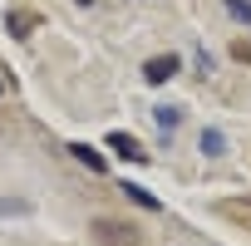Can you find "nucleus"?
I'll list each match as a JSON object with an SVG mask.
<instances>
[{"mask_svg":"<svg viewBox=\"0 0 251 246\" xmlns=\"http://www.w3.org/2000/svg\"><path fill=\"white\" fill-rule=\"evenodd\" d=\"M94 241L99 246H138L143 236H138V226L133 221H118V217H94Z\"/></svg>","mask_w":251,"mask_h":246,"instance_id":"obj_1","label":"nucleus"},{"mask_svg":"<svg viewBox=\"0 0 251 246\" xmlns=\"http://www.w3.org/2000/svg\"><path fill=\"white\" fill-rule=\"evenodd\" d=\"M108 148H113L118 158H128V163H148V153H143V143H138L133 133H108Z\"/></svg>","mask_w":251,"mask_h":246,"instance_id":"obj_2","label":"nucleus"},{"mask_svg":"<svg viewBox=\"0 0 251 246\" xmlns=\"http://www.w3.org/2000/svg\"><path fill=\"white\" fill-rule=\"evenodd\" d=\"M173 74H177V59H173V54H158V59L143 64V79H148V84H168Z\"/></svg>","mask_w":251,"mask_h":246,"instance_id":"obj_3","label":"nucleus"},{"mask_svg":"<svg viewBox=\"0 0 251 246\" xmlns=\"http://www.w3.org/2000/svg\"><path fill=\"white\" fill-rule=\"evenodd\" d=\"M118 192H123V197H133V202H138V207H143V212H158V197H153V192H148V187H138V182H123V187H118Z\"/></svg>","mask_w":251,"mask_h":246,"instance_id":"obj_4","label":"nucleus"},{"mask_svg":"<svg viewBox=\"0 0 251 246\" xmlns=\"http://www.w3.org/2000/svg\"><path fill=\"white\" fill-rule=\"evenodd\" d=\"M35 25H40V15H35V10H10V35H20V40H25Z\"/></svg>","mask_w":251,"mask_h":246,"instance_id":"obj_5","label":"nucleus"},{"mask_svg":"<svg viewBox=\"0 0 251 246\" xmlns=\"http://www.w3.org/2000/svg\"><path fill=\"white\" fill-rule=\"evenodd\" d=\"M69 153H74V158H79L89 172H103V153H99V148H89V143H74Z\"/></svg>","mask_w":251,"mask_h":246,"instance_id":"obj_6","label":"nucleus"},{"mask_svg":"<svg viewBox=\"0 0 251 246\" xmlns=\"http://www.w3.org/2000/svg\"><path fill=\"white\" fill-rule=\"evenodd\" d=\"M222 148H226V138H222L217 128H207V133H202V153H207V158H222Z\"/></svg>","mask_w":251,"mask_h":246,"instance_id":"obj_7","label":"nucleus"},{"mask_svg":"<svg viewBox=\"0 0 251 246\" xmlns=\"http://www.w3.org/2000/svg\"><path fill=\"white\" fill-rule=\"evenodd\" d=\"M153 118H158V128H163V133H173L177 123H182V108H158Z\"/></svg>","mask_w":251,"mask_h":246,"instance_id":"obj_8","label":"nucleus"},{"mask_svg":"<svg viewBox=\"0 0 251 246\" xmlns=\"http://www.w3.org/2000/svg\"><path fill=\"white\" fill-rule=\"evenodd\" d=\"M226 10H231L236 20H246V25H251V0H226Z\"/></svg>","mask_w":251,"mask_h":246,"instance_id":"obj_9","label":"nucleus"},{"mask_svg":"<svg viewBox=\"0 0 251 246\" xmlns=\"http://www.w3.org/2000/svg\"><path fill=\"white\" fill-rule=\"evenodd\" d=\"M231 54H236V59H251V49H246V45H236V49H231Z\"/></svg>","mask_w":251,"mask_h":246,"instance_id":"obj_10","label":"nucleus"},{"mask_svg":"<svg viewBox=\"0 0 251 246\" xmlns=\"http://www.w3.org/2000/svg\"><path fill=\"white\" fill-rule=\"evenodd\" d=\"M79 5H94V0H79Z\"/></svg>","mask_w":251,"mask_h":246,"instance_id":"obj_11","label":"nucleus"}]
</instances>
